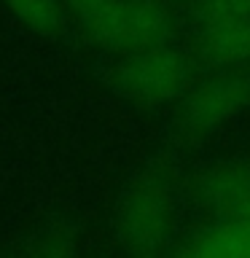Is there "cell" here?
Masks as SVG:
<instances>
[{
	"instance_id": "obj_1",
	"label": "cell",
	"mask_w": 250,
	"mask_h": 258,
	"mask_svg": "<svg viewBox=\"0 0 250 258\" xmlns=\"http://www.w3.org/2000/svg\"><path fill=\"white\" fill-rule=\"evenodd\" d=\"M65 6L92 43L116 54L164 43L175 24L159 0H65Z\"/></svg>"
},
{
	"instance_id": "obj_2",
	"label": "cell",
	"mask_w": 250,
	"mask_h": 258,
	"mask_svg": "<svg viewBox=\"0 0 250 258\" xmlns=\"http://www.w3.org/2000/svg\"><path fill=\"white\" fill-rule=\"evenodd\" d=\"M113 237L129 255H159L175 237V194L164 175L140 172L113 210Z\"/></svg>"
},
{
	"instance_id": "obj_3",
	"label": "cell",
	"mask_w": 250,
	"mask_h": 258,
	"mask_svg": "<svg viewBox=\"0 0 250 258\" xmlns=\"http://www.w3.org/2000/svg\"><path fill=\"white\" fill-rule=\"evenodd\" d=\"M113 89L137 108H161L177 102L194 86V62L167 40L121 54L110 73Z\"/></svg>"
},
{
	"instance_id": "obj_4",
	"label": "cell",
	"mask_w": 250,
	"mask_h": 258,
	"mask_svg": "<svg viewBox=\"0 0 250 258\" xmlns=\"http://www.w3.org/2000/svg\"><path fill=\"white\" fill-rule=\"evenodd\" d=\"M194 46L213 68L250 62V0H194Z\"/></svg>"
},
{
	"instance_id": "obj_5",
	"label": "cell",
	"mask_w": 250,
	"mask_h": 258,
	"mask_svg": "<svg viewBox=\"0 0 250 258\" xmlns=\"http://www.w3.org/2000/svg\"><path fill=\"white\" fill-rule=\"evenodd\" d=\"M247 108L250 73L242 68H218V73L194 84L177 100V124L183 132L207 135L234 121Z\"/></svg>"
},
{
	"instance_id": "obj_6",
	"label": "cell",
	"mask_w": 250,
	"mask_h": 258,
	"mask_svg": "<svg viewBox=\"0 0 250 258\" xmlns=\"http://www.w3.org/2000/svg\"><path fill=\"white\" fill-rule=\"evenodd\" d=\"M197 199L213 221L250 215V167L218 164L205 169L197 180Z\"/></svg>"
},
{
	"instance_id": "obj_7",
	"label": "cell",
	"mask_w": 250,
	"mask_h": 258,
	"mask_svg": "<svg viewBox=\"0 0 250 258\" xmlns=\"http://www.w3.org/2000/svg\"><path fill=\"white\" fill-rule=\"evenodd\" d=\"M183 253L197 258H250V215L207 223L191 237Z\"/></svg>"
},
{
	"instance_id": "obj_8",
	"label": "cell",
	"mask_w": 250,
	"mask_h": 258,
	"mask_svg": "<svg viewBox=\"0 0 250 258\" xmlns=\"http://www.w3.org/2000/svg\"><path fill=\"white\" fill-rule=\"evenodd\" d=\"M22 27L38 35H62L68 27L65 0H0Z\"/></svg>"
}]
</instances>
